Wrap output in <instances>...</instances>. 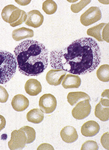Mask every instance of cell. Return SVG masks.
I'll list each match as a JSON object with an SVG mask.
<instances>
[{
  "instance_id": "3957f363",
  "label": "cell",
  "mask_w": 109,
  "mask_h": 150,
  "mask_svg": "<svg viewBox=\"0 0 109 150\" xmlns=\"http://www.w3.org/2000/svg\"><path fill=\"white\" fill-rule=\"evenodd\" d=\"M17 70V61L12 54L0 50V84H6L13 78Z\"/></svg>"
},
{
  "instance_id": "8fae6325",
  "label": "cell",
  "mask_w": 109,
  "mask_h": 150,
  "mask_svg": "<svg viewBox=\"0 0 109 150\" xmlns=\"http://www.w3.org/2000/svg\"><path fill=\"white\" fill-rule=\"evenodd\" d=\"M60 136L63 142L71 144L78 139V135L77 131L74 127L66 126L60 131Z\"/></svg>"
},
{
  "instance_id": "7402d4cb",
  "label": "cell",
  "mask_w": 109,
  "mask_h": 150,
  "mask_svg": "<svg viewBox=\"0 0 109 150\" xmlns=\"http://www.w3.org/2000/svg\"><path fill=\"white\" fill-rule=\"evenodd\" d=\"M57 4L52 0H46L42 4V9L46 14L52 15L57 11Z\"/></svg>"
},
{
  "instance_id": "1f68e13d",
  "label": "cell",
  "mask_w": 109,
  "mask_h": 150,
  "mask_svg": "<svg viewBox=\"0 0 109 150\" xmlns=\"http://www.w3.org/2000/svg\"><path fill=\"white\" fill-rule=\"evenodd\" d=\"M100 103H101V105H103V106L104 107H108L109 106V104H108V98H104L102 97L101 99V101Z\"/></svg>"
},
{
  "instance_id": "7c38bea8",
  "label": "cell",
  "mask_w": 109,
  "mask_h": 150,
  "mask_svg": "<svg viewBox=\"0 0 109 150\" xmlns=\"http://www.w3.org/2000/svg\"><path fill=\"white\" fill-rule=\"evenodd\" d=\"M26 19L27 13H25V11L18 8L11 13V16L9 18L8 23H10L11 27H15L25 22Z\"/></svg>"
},
{
  "instance_id": "ac0fdd59",
  "label": "cell",
  "mask_w": 109,
  "mask_h": 150,
  "mask_svg": "<svg viewBox=\"0 0 109 150\" xmlns=\"http://www.w3.org/2000/svg\"><path fill=\"white\" fill-rule=\"evenodd\" d=\"M85 99L90 100V98L89 95L84 92H70L68 94L67 96V100L69 104L74 106L80 100H83Z\"/></svg>"
},
{
  "instance_id": "603a6c76",
  "label": "cell",
  "mask_w": 109,
  "mask_h": 150,
  "mask_svg": "<svg viewBox=\"0 0 109 150\" xmlns=\"http://www.w3.org/2000/svg\"><path fill=\"white\" fill-rule=\"evenodd\" d=\"M20 129L24 131L25 135H26V144H29L34 142L36 139V131L34 130V128L30 126H24Z\"/></svg>"
},
{
  "instance_id": "277c9868",
  "label": "cell",
  "mask_w": 109,
  "mask_h": 150,
  "mask_svg": "<svg viewBox=\"0 0 109 150\" xmlns=\"http://www.w3.org/2000/svg\"><path fill=\"white\" fill-rule=\"evenodd\" d=\"M26 135L23 130H14L11 132V139L8 142L9 148L11 150L24 149L26 145Z\"/></svg>"
},
{
  "instance_id": "f546056e",
  "label": "cell",
  "mask_w": 109,
  "mask_h": 150,
  "mask_svg": "<svg viewBox=\"0 0 109 150\" xmlns=\"http://www.w3.org/2000/svg\"><path fill=\"white\" fill-rule=\"evenodd\" d=\"M40 149H41V150H44V149L54 150V147H53L50 144H42L38 147V150H40Z\"/></svg>"
},
{
  "instance_id": "2e32d148",
  "label": "cell",
  "mask_w": 109,
  "mask_h": 150,
  "mask_svg": "<svg viewBox=\"0 0 109 150\" xmlns=\"http://www.w3.org/2000/svg\"><path fill=\"white\" fill-rule=\"evenodd\" d=\"M34 35L33 30L26 28H18L12 32V38L15 41H20L27 38H32Z\"/></svg>"
},
{
  "instance_id": "6da1fadb",
  "label": "cell",
  "mask_w": 109,
  "mask_h": 150,
  "mask_svg": "<svg viewBox=\"0 0 109 150\" xmlns=\"http://www.w3.org/2000/svg\"><path fill=\"white\" fill-rule=\"evenodd\" d=\"M101 60L100 47L91 38L76 40L62 50L52 51L50 55V62L53 69L75 75L92 72Z\"/></svg>"
},
{
  "instance_id": "8992f818",
  "label": "cell",
  "mask_w": 109,
  "mask_h": 150,
  "mask_svg": "<svg viewBox=\"0 0 109 150\" xmlns=\"http://www.w3.org/2000/svg\"><path fill=\"white\" fill-rule=\"evenodd\" d=\"M102 18L101 11L98 7H91L80 16V22L84 26L96 23Z\"/></svg>"
},
{
  "instance_id": "30bf717a",
  "label": "cell",
  "mask_w": 109,
  "mask_h": 150,
  "mask_svg": "<svg viewBox=\"0 0 109 150\" xmlns=\"http://www.w3.org/2000/svg\"><path fill=\"white\" fill-rule=\"evenodd\" d=\"M100 131V125L94 121H89L83 124L81 127V133L85 137H94Z\"/></svg>"
},
{
  "instance_id": "52a82bcc",
  "label": "cell",
  "mask_w": 109,
  "mask_h": 150,
  "mask_svg": "<svg viewBox=\"0 0 109 150\" xmlns=\"http://www.w3.org/2000/svg\"><path fill=\"white\" fill-rule=\"evenodd\" d=\"M39 107L44 113L50 114L55 111L57 107V100L54 95L45 94L39 100Z\"/></svg>"
},
{
  "instance_id": "f1b7e54d",
  "label": "cell",
  "mask_w": 109,
  "mask_h": 150,
  "mask_svg": "<svg viewBox=\"0 0 109 150\" xmlns=\"http://www.w3.org/2000/svg\"><path fill=\"white\" fill-rule=\"evenodd\" d=\"M108 26L109 24L108 23H106V25H104L103 28V31H102V38H103V40L106 42H109L108 40Z\"/></svg>"
},
{
  "instance_id": "484cf974",
  "label": "cell",
  "mask_w": 109,
  "mask_h": 150,
  "mask_svg": "<svg viewBox=\"0 0 109 150\" xmlns=\"http://www.w3.org/2000/svg\"><path fill=\"white\" fill-rule=\"evenodd\" d=\"M98 144L94 141L89 140L86 141L82 144L81 147V150H98Z\"/></svg>"
},
{
  "instance_id": "5bb4252c",
  "label": "cell",
  "mask_w": 109,
  "mask_h": 150,
  "mask_svg": "<svg viewBox=\"0 0 109 150\" xmlns=\"http://www.w3.org/2000/svg\"><path fill=\"white\" fill-rule=\"evenodd\" d=\"M41 84L38 80L30 79L25 84V91L27 94L32 97L38 95L41 92Z\"/></svg>"
},
{
  "instance_id": "5b68a950",
  "label": "cell",
  "mask_w": 109,
  "mask_h": 150,
  "mask_svg": "<svg viewBox=\"0 0 109 150\" xmlns=\"http://www.w3.org/2000/svg\"><path fill=\"white\" fill-rule=\"evenodd\" d=\"M90 101L89 99H85L76 103V106L72 111L74 118L78 120H82L89 115L92 109Z\"/></svg>"
},
{
  "instance_id": "4dcf8cb0",
  "label": "cell",
  "mask_w": 109,
  "mask_h": 150,
  "mask_svg": "<svg viewBox=\"0 0 109 150\" xmlns=\"http://www.w3.org/2000/svg\"><path fill=\"white\" fill-rule=\"evenodd\" d=\"M6 125V119L4 118V116H2L0 115V131H2L5 128Z\"/></svg>"
},
{
  "instance_id": "836d02e7",
  "label": "cell",
  "mask_w": 109,
  "mask_h": 150,
  "mask_svg": "<svg viewBox=\"0 0 109 150\" xmlns=\"http://www.w3.org/2000/svg\"><path fill=\"white\" fill-rule=\"evenodd\" d=\"M108 89H106V90L103 92V93H102V97L108 98Z\"/></svg>"
},
{
  "instance_id": "9c48e42d",
  "label": "cell",
  "mask_w": 109,
  "mask_h": 150,
  "mask_svg": "<svg viewBox=\"0 0 109 150\" xmlns=\"http://www.w3.org/2000/svg\"><path fill=\"white\" fill-rule=\"evenodd\" d=\"M44 22V16L38 10H32L27 13L25 23L27 26L37 28L40 27Z\"/></svg>"
},
{
  "instance_id": "ffe728a7",
  "label": "cell",
  "mask_w": 109,
  "mask_h": 150,
  "mask_svg": "<svg viewBox=\"0 0 109 150\" xmlns=\"http://www.w3.org/2000/svg\"><path fill=\"white\" fill-rule=\"evenodd\" d=\"M105 25L106 23H102L96 25V26L89 28L87 30V35L95 38L98 42H103L104 40L102 38V31H103V28Z\"/></svg>"
},
{
  "instance_id": "9a60e30c",
  "label": "cell",
  "mask_w": 109,
  "mask_h": 150,
  "mask_svg": "<svg viewBox=\"0 0 109 150\" xmlns=\"http://www.w3.org/2000/svg\"><path fill=\"white\" fill-rule=\"evenodd\" d=\"M64 88H78L81 85V79L79 76L72 74H67L62 81Z\"/></svg>"
},
{
  "instance_id": "ba28073f",
  "label": "cell",
  "mask_w": 109,
  "mask_h": 150,
  "mask_svg": "<svg viewBox=\"0 0 109 150\" xmlns=\"http://www.w3.org/2000/svg\"><path fill=\"white\" fill-rule=\"evenodd\" d=\"M67 74V72L61 70L52 69L46 74V79L47 83L53 86H58L61 84L62 80Z\"/></svg>"
},
{
  "instance_id": "cb8c5ba5",
  "label": "cell",
  "mask_w": 109,
  "mask_h": 150,
  "mask_svg": "<svg viewBox=\"0 0 109 150\" xmlns=\"http://www.w3.org/2000/svg\"><path fill=\"white\" fill-rule=\"evenodd\" d=\"M17 8V7L13 6V5H8V6H6L1 11L2 19H3L6 22L8 23L9 18H10L11 16V13H12L13 11L15 10Z\"/></svg>"
},
{
  "instance_id": "4316f807",
  "label": "cell",
  "mask_w": 109,
  "mask_h": 150,
  "mask_svg": "<svg viewBox=\"0 0 109 150\" xmlns=\"http://www.w3.org/2000/svg\"><path fill=\"white\" fill-rule=\"evenodd\" d=\"M9 94L4 86H0V103H5L8 101Z\"/></svg>"
},
{
  "instance_id": "7a4b0ae2",
  "label": "cell",
  "mask_w": 109,
  "mask_h": 150,
  "mask_svg": "<svg viewBox=\"0 0 109 150\" xmlns=\"http://www.w3.org/2000/svg\"><path fill=\"white\" fill-rule=\"evenodd\" d=\"M14 54L18 69L25 76H38L48 67V51L36 40L23 41L15 47Z\"/></svg>"
},
{
  "instance_id": "d6a6232c",
  "label": "cell",
  "mask_w": 109,
  "mask_h": 150,
  "mask_svg": "<svg viewBox=\"0 0 109 150\" xmlns=\"http://www.w3.org/2000/svg\"><path fill=\"white\" fill-rule=\"evenodd\" d=\"M15 2L18 4H20V6H27V4H29L31 1H27V0H25V1H18V0H15Z\"/></svg>"
},
{
  "instance_id": "d6986e66",
  "label": "cell",
  "mask_w": 109,
  "mask_h": 150,
  "mask_svg": "<svg viewBox=\"0 0 109 150\" xmlns=\"http://www.w3.org/2000/svg\"><path fill=\"white\" fill-rule=\"evenodd\" d=\"M94 115L97 118L102 121H107L109 119V109L107 107H104L101 103L96 105L95 107Z\"/></svg>"
},
{
  "instance_id": "44dd1931",
  "label": "cell",
  "mask_w": 109,
  "mask_h": 150,
  "mask_svg": "<svg viewBox=\"0 0 109 150\" xmlns=\"http://www.w3.org/2000/svg\"><path fill=\"white\" fill-rule=\"evenodd\" d=\"M97 78L102 82L109 81V65L103 64L98 68L96 71Z\"/></svg>"
},
{
  "instance_id": "e0dca14e",
  "label": "cell",
  "mask_w": 109,
  "mask_h": 150,
  "mask_svg": "<svg viewBox=\"0 0 109 150\" xmlns=\"http://www.w3.org/2000/svg\"><path fill=\"white\" fill-rule=\"evenodd\" d=\"M27 120L30 123L34 124L40 123L43 121L44 116V112L40 109H34L30 110L26 115Z\"/></svg>"
},
{
  "instance_id": "4fadbf2b",
  "label": "cell",
  "mask_w": 109,
  "mask_h": 150,
  "mask_svg": "<svg viewBox=\"0 0 109 150\" xmlns=\"http://www.w3.org/2000/svg\"><path fill=\"white\" fill-rule=\"evenodd\" d=\"M29 100L23 95H17L11 100V106L15 111L21 112L24 111L29 107Z\"/></svg>"
},
{
  "instance_id": "83f0119b",
  "label": "cell",
  "mask_w": 109,
  "mask_h": 150,
  "mask_svg": "<svg viewBox=\"0 0 109 150\" xmlns=\"http://www.w3.org/2000/svg\"><path fill=\"white\" fill-rule=\"evenodd\" d=\"M108 137H109V133L106 132L104 133V134L101 137V144L103 145V146L106 149H109V143H108Z\"/></svg>"
},
{
  "instance_id": "d4e9b609",
  "label": "cell",
  "mask_w": 109,
  "mask_h": 150,
  "mask_svg": "<svg viewBox=\"0 0 109 150\" xmlns=\"http://www.w3.org/2000/svg\"><path fill=\"white\" fill-rule=\"evenodd\" d=\"M90 3V0H82L77 4H74L71 6V10L74 13H79L83 8Z\"/></svg>"
}]
</instances>
